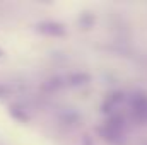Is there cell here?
Listing matches in <instances>:
<instances>
[{"instance_id": "cell-1", "label": "cell", "mask_w": 147, "mask_h": 145, "mask_svg": "<svg viewBox=\"0 0 147 145\" xmlns=\"http://www.w3.org/2000/svg\"><path fill=\"white\" fill-rule=\"evenodd\" d=\"M130 108L137 121H147V94L135 92L130 97Z\"/></svg>"}, {"instance_id": "cell-2", "label": "cell", "mask_w": 147, "mask_h": 145, "mask_svg": "<svg viewBox=\"0 0 147 145\" xmlns=\"http://www.w3.org/2000/svg\"><path fill=\"white\" fill-rule=\"evenodd\" d=\"M38 33L41 34H46V36H63L67 33L65 26L60 24V22H53V21H46V22H41L38 24Z\"/></svg>"}, {"instance_id": "cell-3", "label": "cell", "mask_w": 147, "mask_h": 145, "mask_svg": "<svg viewBox=\"0 0 147 145\" xmlns=\"http://www.w3.org/2000/svg\"><path fill=\"white\" fill-rule=\"evenodd\" d=\"M125 97H123V94L121 92H113V94H110L108 96V99L105 101V106H103V111L105 113H108V111H111V109L115 108L118 103H121Z\"/></svg>"}, {"instance_id": "cell-4", "label": "cell", "mask_w": 147, "mask_h": 145, "mask_svg": "<svg viewBox=\"0 0 147 145\" xmlns=\"http://www.w3.org/2000/svg\"><path fill=\"white\" fill-rule=\"evenodd\" d=\"M67 80H69L70 85H80V84H86V82L89 80V75H86V73H77V75L69 77Z\"/></svg>"}, {"instance_id": "cell-5", "label": "cell", "mask_w": 147, "mask_h": 145, "mask_svg": "<svg viewBox=\"0 0 147 145\" xmlns=\"http://www.w3.org/2000/svg\"><path fill=\"white\" fill-rule=\"evenodd\" d=\"M94 21H96V19H94V15H91V14H84V15L79 19L80 26H82V28H86V29H89V28L94 24Z\"/></svg>"}, {"instance_id": "cell-6", "label": "cell", "mask_w": 147, "mask_h": 145, "mask_svg": "<svg viewBox=\"0 0 147 145\" xmlns=\"http://www.w3.org/2000/svg\"><path fill=\"white\" fill-rule=\"evenodd\" d=\"M10 114H12V116H14L16 119H19V121H28V119H29L26 113H22L21 109L16 108V106H14V108H10Z\"/></svg>"}, {"instance_id": "cell-7", "label": "cell", "mask_w": 147, "mask_h": 145, "mask_svg": "<svg viewBox=\"0 0 147 145\" xmlns=\"http://www.w3.org/2000/svg\"><path fill=\"white\" fill-rule=\"evenodd\" d=\"M5 94H7V89H5L3 85H0V97H2V96H5Z\"/></svg>"}, {"instance_id": "cell-8", "label": "cell", "mask_w": 147, "mask_h": 145, "mask_svg": "<svg viewBox=\"0 0 147 145\" xmlns=\"http://www.w3.org/2000/svg\"><path fill=\"white\" fill-rule=\"evenodd\" d=\"M0 56H2V50H0Z\"/></svg>"}]
</instances>
